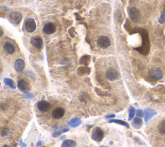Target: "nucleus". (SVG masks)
<instances>
[{
  "label": "nucleus",
  "instance_id": "f704fd0d",
  "mask_svg": "<svg viewBox=\"0 0 165 147\" xmlns=\"http://www.w3.org/2000/svg\"><path fill=\"white\" fill-rule=\"evenodd\" d=\"M100 147H103V146H100Z\"/></svg>",
  "mask_w": 165,
  "mask_h": 147
},
{
  "label": "nucleus",
  "instance_id": "393cba45",
  "mask_svg": "<svg viewBox=\"0 0 165 147\" xmlns=\"http://www.w3.org/2000/svg\"><path fill=\"white\" fill-rule=\"evenodd\" d=\"M89 56H84L80 59L79 60V63L81 65H88L89 63Z\"/></svg>",
  "mask_w": 165,
  "mask_h": 147
},
{
  "label": "nucleus",
  "instance_id": "e433bc0d",
  "mask_svg": "<svg viewBox=\"0 0 165 147\" xmlns=\"http://www.w3.org/2000/svg\"><path fill=\"white\" fill-rule=\"evenodd\" d=\"M44 147H45V146H44Z\"/></svg>",
  "mask_w": 165,
  "mask_h": 147
},
{
  "label": "nucleus",
  "instance_id": "a211bd4d",
  "mask_svg": "<svg viewBox=\"0 0 165 147\" xmlns=\"http://www.w3.org/2000/svg\"><path fill=\"white\" fill-rule=\"evenodd\" d=\"M70 130V129L68 127L65 126L62 128H61L60 130H58L57 131H55L54 133H52V137L53 138H57L59 137L60 135H62V133H65L66 132H68V131Z\"/></svg>",
  "mask_w": 165,
  "mask_h": 147
},
{
  "label": "nucleus",
  "instance_id": "c9c22d12",
  "mask_svg": "<svg viewBox=\"0 0 165 147\" xmlns=\"http://www.w3.org/2000/svg\"><path fill=\"white\" fill-rule=\"evenodd\" d=\"M105 147H106V146H105Z\"/></svg>",
  "mask_w": 165,
  "mask_h": 147
},
{
  "label": "nucleus",
  "instance_id": "9d476101",
  "mask_svg": "<svg viewBox=\"0 0 165 147\" xmlns=\"http://www.w3.org/2000/svg\"><path fill=\"white\" fill-rule=\"evenodd\" d=\"M30 43L36 49H41L43 47V39L39 36L33 37L30 40Z\"/></svg>",
  "mask_w": 165,
  "mask_h": 147
},
{
  "label": "nucleus",
  "instance_id": "9b49d317",
  "mask_svg": "<svg viewBox=\"0 0 165 147\" xmlns=\"http://www.w3.org/2000/svg\"><path fill=\"white\" fill-rule=\"evenodd\" d=\"M55 30H56L55 25L52 23H47L46 25L44 26L43 29L44 33L47 34V35H50V34H54L55 32Z\"/></svg>",
  "mask_w": 165,
  "mask_h": 147
},
{
  "label": "nucleus",
  "instance_id": "f257e3e1",
  "mask_svg": "<svg viewBox=\"0 0 165 147\" xmlns=\"http://www.w3.org/2000/svg\"><path fill=\"white\" fill-rule=\"evenodd\" d=\"M128 15L130 20L135 23L139 22L141 19L140 11L136 7L130 8L128 10Z\"/></svg>",
  "mask_w": 165,
  "mask_h": 147
},
{
  "label": "nucleus",
  "instance_id": "dca6fc26",
  "mask_svg": "<svg viewBox=\"0 0 165 147\" xmlns=\"http://www.w3.org/2000/svg\"><path fill=\"white\" fill-rule=\"evenodd\" d=\"M132 125L135 129H139L143 125V120L141 117H135L134 120H133V121L132 122Z\"/></svg>",
  "mask_w": 165,
  "mask_h": 147
},
{
  "label": "nucleus",
  "instance_id": "20e7f679",
  "mask_svg": "<svg viewBox=\"0 0 165 147\" xmlns=\"http://www.w3.org/2000/svg\"><path fill=\"white\" fill-rule=\"evenodd\" d=\"M97 44L101 49H107L111 45V41L108 37L101 36L98 37Z\"/></svg>",
  "mask_w": 165,
  "mask_h": 147
},
{
  "label": "nucleus",
  "instance_id": "f03ea898",
  "mask_svg": "<svg viewBox=\"0 0 165 147\" xmlns=\"http://www.w3.org/2000/svg\"><path fill=\"white\" fill-rule=\"evenodd\" d=\"M105 76L106 79L111 81H115L119 78V73L116 68L113 67H109L106 70Z\"/></svg>",
  "mask_w": 165,
  "mask_h": 147
},
{
  "label": "nucleus",
  "instance_id": "ddd939ff",
  "mask_svg": "<svg viewBox=\"0 0 165 147\" xmlns=\"http://www.w3.org/2000/svg\"><path fill=\"white\" fill-rule=\"evenodd\" d=\"M25 66V61L22 59H18L15 61L14 68L17 72H22Z\"/></svg>",
  "mask_w": 165,
  "mask_h": 147
},
{
  "label": "nucleus",
  "instance_id": "0eeeda50",
  "mask_svg": "<svg viewBox=\"0 0 165 147\" xmlns=\"http://www.w3.org/2000/svg\"><path fill=\"white\" fill-rule=\"evenodd\" d=\"M18 87L22 92H28L31 89V85L26 80L21 79L18 81Z\"/></svg>",
  "mask_w": 165,
  "mask_h": 147
},
{
  "label": "nucleus",
  "instance_id": "7c9ffc66",
  "mask_svg": "<svg viewBox=\"0 0 165 147\" xmlns=\"http://www.w3.org/2000/svg\"><path fill=\"white\" fill-rule=\"evenodd\" d=\"M42 145H43V142H42V141H39L37 143L36 146V147H39V146H41Z\"/></svg>",
  "mask_w": 165,
  "mask_h": 147
},
{
  "label": "nucleus",
  "instance_id": "c756f323",
  "mask_svg": "<svg viewBox=\"0 0 165 147\" xmlns=\"http://www.w3.org/2000/svg\"><path fill=\"white\" fill-rule=\"evenodd\" d=\"M116 116L114 114H111V115H108V116H105L106 119H110V118H114Z\"/></svg>",
  "mask_w": 165,
  "mask_h": 147
},
{
  "label": "nucleus",
  "instance_id": "2f4dec72",
  "mask_svg": "<svg viewBox=\"0 0 165 147\" xmlns=\"http://www.w3.org/2000/svg\"><path fill=\"white\" fill-rule=\"evenodd\" d=\"M3 30L1 26H0V37L3 36Z\"/></svg>",
  "mask_w": 165,
  "mask_h": 147
},
{
  "label": "nucleus",
  "instance_id": "4be33fe9",
  "mask_svg": "<svg viewBox=\"0 0 165 147\" xmlns=\"http://www.w3.org/2000/svg\"><path fill=\"white\" fill-rule=\"evenodd\" d=\"M158 129L161 134L165 135V119L159 123L158 126Z\"/></svg>",
  "mask_w": 165,
  "mask_h": 147
},
{
  "label": "nucleus",
  "instance_id": "cd10ccee",
  "mask_svg": "<svg viewBox=\"0 0 165 147\" xmlns=\"http://www.w3.org/2000/svg\"><path fill=\"white\" fill-rule=\"evenodd\" d=\"M25 96H26V98H29V99H32V98H33L34 97V96L32 94V93H28V92H25Z\"/></svg>",
  "mask_w": 165,
  "mask_h": 147
},
{
  "label": "nucleus",
  "instance_id": "72a5a7b5",
  "mask_svg": "<svg viewBox=\"0 0 165 147\" xmlns=\"http://www.w3.org/2000/svg\"><path fill=\"white\" fill-rule=\"evenodd\" d=\"M0 87H1V83H0Z\"/></svg>",
  "mask_w": 165,
  "mask_h": 147
},
{
  "label": "nucleus",
  "instance_id": "c85d7f7f",
  "mask_svg": "<svg viewBox=\"0 0 165 147\" xmlns=\"http://www.w3.org/2000/svg\"><path fill=\"white\" fill-rule=\"evenodd\" d=\"M19 145L21 147H26V145L25 143H24L23 142V141H22V139H21L20 140V144H19Z\"/></svg>",
  "mask_w": 165,
  "mask_h": 147
},
{
  "label": "nucleus",
  "instance_id": "f3484780",
  "mask_svg": "<svg viewBox=\"0 0 165 147\" xmlns=\"http://www.w3.org/2000/svg\"><path fill=\"white\" fill-rule=\"evenodd\" d=\"M81 124V119L78 118V117H74V118H72L68 122L69 127H70L72 128L78 127Z\"/></svg>",
  "mask_w": 165,
  "mask_h": 147
},
{
  "label": "nucleus",
  "instance_id": "7ed1b4c3",
  "mask_svg": "<svg viewBox=\"0 0 165 147\" xmlns=\"http://www.w3.org/2000/svg\"><path fill=\"white\" fill-rule=\"evenodd\" d=\"M104 138V132L99 127H95L92 133V139L96 142H100Z\"/></svg>",
  "mask_w": 165,
  "mask_h": 147
},
{
  "label": "nucleus",
  "instance_id": "aec40b11",
  "mask_svg": "<svg viewBox=\"0 0 165 147\" xmlns=\"http://www.w3.org/2000/svg\"><path fill=\"white\" fill-rule=\"evenodd\" d=\"M109 123H114L118 124V125H121L122 126L126 127L127 129H129V125L126 122H125L124 121H122V120L120 119H111L110 121H108Z\"/></svg>",
  "mask_w": 165,
  "mask_h": 147
},
{
  "label": "nucleus",
  "instance_id": "1a4fd4ad",
  "mask_svg": "<svg viewBox=\"0 0 165 147\" xmlns=\"http://www.w3.org/2000/svg\"><path fill=\"white\" fill-rule=\"evenodd\" d=\"M65 109L62 107H57L54 108L52 111V116L53 117V118H54L55 119H59L62 118L65 115Z\"/></svg>",
  "mask_w": 165,
  "mask_h": 147
},
{
  "label": "nucleus",
  "instance_id": "423d86ee",
  "mask_svg": "<svg viewBox=\"0 0 165 147\" xmlns=\"http://www.w3.org/2000/svg\"><path fill=\"white\" fill-rule=\"evenodd\" d=\"M148 75L151 78L159 80L163 78V72L159 68H153L148 72Z\"/></svg>",
  "mask_w": 165,
  "mask_h": 147
},
{
  "label": "nucleus",
  "instance_id": "b1692460",
  "mask_svg": "<svg viewBox=\"0 0 165 147\" xmlns=\"http://www.w3.org/2000/svg\"><path fill=\"white\" fill-rule=\"evenodd\" d=\"M128 113H129L128 121H131L132 119L134 118V116H135V108L133 107L132 106H130L129 109H128Z\"/></svg>",
  "mask_w": 165,
  "mask_h": 147
},
{
  "label": "nucleus",
  "instance_id": "39448f33",
  "mask_svg": "<svg viewBox=\"0 0 165 147\" xmlns=\"http://www.w3.org/2000/svg\"><path fill=\"white\" fill-rule=\"evenodd\" d=\"M9 20L13 25H19L22 20V14L20 12H13L10 14Z\"/></svg>",
  "mask_w": 165,
  "mask_h": 147
},
{
  "label": "nucleus",
  "instance_id": "2eb2a0df",
  "mask_svg": "<svg viewBox=\"0 0 165 147\" xmlns=\"http://www.w3.org/2000/svg\"><path fill=\"white\" fill-rule=\"evenodd\" d=\"M3 48L5 51L9 54H12L15 52V47L9 42L5 43L3 45Z\"/></svg>",
  "mask_w": 165,
  "mask_h": 147
},
{
  "label": "nucleus",
  "instance_id": "a878e982",
  "mask_svg": "<svg viewBox=\"0 0 165 147\" xmlns=\"http://www.w3.org/2000/svg\"><path fill=\"white\" fill-rule=\"evenodd\" d=\"M158 22L160 24H163L165 23V9L161 12L160 17L158 20Z\"/></svg>",
  "mask_w": 165,
  "mask_h": 147
},
{
  "label": "nucleus",
  "instance_id": "6ab92c4d",
  "mask_svg": "<svg viewBox=\"0 0 165 147\" xmlns=\"http://www.w3.org/2000/svg\"><path fill=\"white\" fill-rule=\"evenodd\" d=\"M77 143L75 141L72 140H66L63 141L61 147H75Z\"/></svg>",
  "mask_w": 165,
  "mask_h": 147
},
{
  "label": "nucleus",
  "instance_id": "5701e85b",
  "mask_svg": "<svg viewBox=\"0 0 165 147\" xmlns=\"http://www.w3.org/2000/svg\"><path fill=\"white\" fill-rule=\"evenodd\" d=\"M90 72V70L89 68L86 67V66H81V67H79L78 68V74L79 76H83V75H84L85 74H89Z\"/></svg>",
  "mask_w": 165,
  "mask_h": 147
},
{
  "label": "nucleus",
  "instance_id": "bb28decb",
  "mask_svg": "<svg viewBox=\"0 0 165 147\" xmlns=\"http://www.w3.org/2000/svg\"><path fill=\"white\" fill-rule=\"evenodd\" d=\"M135 114H136L137 117L141 118V117L144 116V112H143L141 109H138V110L135 112Z\"/></svg>",
  "mask_w": 165,
  "mask_h": 147
},
{
  "label": "nucleus",
  "instance_id": "4468645a",
  "mask_svg": "<svg viewBox=\"0 0 165 147\" xmlns=\"http://www.w3.org/2000/svg\"><path fill=\"white\" fill-rule=\"evenodd\" d=\"M145 114V121L148 122L151 117L157 114V112L151 108H146L144 110Z\"/></svg>",
  "mask_w": 165,
  "mask_h": 147
},
{
  "label": "nucleus",
  "instance_id": "6e6552de",
  "mask_svg": "<svg viewBox=\"0 0 165 147\" xmlns=\"http://www.w3.org/2000/svg\"><path fill=\"white\" fill-rule=\"evenodd\" d=\"M26 30L28 33H33L36 29V23L35 20L32 18H29L26 21L25 24Z\"/></svg>",
  "mask_w": 165,
  "mask_h": 147
},
{
  "label": "nucleus",
  "instance_id": "412c9836",
  "mask_svg": "<svg viewBox=\"0 0 165 147\" xmlns=\"http://www.w3.org/2000/svg\"><path fill=\"white\" fill-rule=\"evenodd\" d=\"M4 83L5 84L7 85V86L9 87L10 88H11L12 89H15L16 88V86L14 83V81L12 79L10 78H5L4 79Z\"/></svg>",
  "mask_w": 165,
  "mask_h": 147
},
{
  "label": "nucleus",
  "instance_id": "f8f14e48",
  "mask_svg": "<svg viewBox=\"0 0 165 147\" xmlns=\"http://www.w3.org/2000/svg\"><path fill=\"white\" fill-rule=\"evenodd\" d=\"M50 105L49 102L46 101H40L38 103V108L41 112H46L49 110Z\"/></svg>",
  "mask_w": 165,
  "mask_h": 147
},
{
  "label": "nucleus",
  "instance_id": "473e14b6",
  "mask_svg": "<svg viewBox=\"0 0 165 147\" xmlns=\"http://www.w3.org/2000/svg\"><path fill=\"white\" fill-rule=\"evenodd\" d=\"M65 138H66V136H62V138H61L60 140H63V139H65Z\"/></svg>",
  "mask_w": 165,
  "mask_h": 147
}]
</instances>
